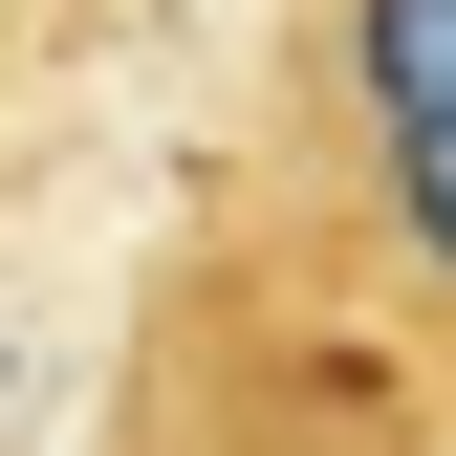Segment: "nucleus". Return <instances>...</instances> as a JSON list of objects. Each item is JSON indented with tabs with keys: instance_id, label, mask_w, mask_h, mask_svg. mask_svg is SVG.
Returning <instances> with one entry per match:
<instances>
[{
	"instance_id": "f257e3e1",
	"label": "nucleus",
	"mask_w": 456,
	"mask_h": 456,
	"mask_svg": "<svg viewBox=\"0 0 456 456\" xmlns=\"http://www.w3.org/2000/svg\"><path fill=\"white\" fill-rule=\"evenodd\" d=\"M0 44H22V0H0Z\"/></svg>"
}]
</instances>
